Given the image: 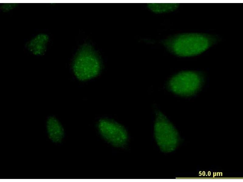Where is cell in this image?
<instances>
[{
  "instance_id": "6da1fadb",
  "label": "cell",
  "mask_w": 243,
  "mask_h": 182,
  "mask_svg": "<svg viewBox=\"0 0 243 182\" xmlns=\"http://www.w3.org/2000/svg\"><path fill=\"white\" fill-rule=\"evenodd\" d=\"M209 35L197 33L182 34L168 42V46L174 54L182 57L196 56L210 47L214 41Z\"/></svg>"
},
{
  "instance_id": "7a4b0ae2",
  "label": "cell",
  "mask_w": 243,
  "mask_h": 182,
  "mask_svg": "<svg viewBox=\"0 0 243 182\" xmlns=\"http://www.w3.org/2000/svg\"><path fill=\"white\" fill-rule=\"evenodd\" d=\"M101 68L100 60L91 48L88 45L83 46L74 58L72 69L79 80H87L97 76Z\"/></svg>"
},
{
  "instance_id": "3957f363",
  "label": "cell",
  "mask_w": 243,
  "mask_h": 182,
  "mask_svg": "<svg viewBox=\"0 0 243 182\" xmlns=\"http://www.w3.org/2000/svg\"><path fill=\"white\" fill-rule=\"evenodd\" d=\"M154 135L160 150L168 153L173 151L178 142L177 132L168 118L161 112L156 113Z\"/></svg>"
},
{
  "instance_id": "277c9868",
  "label": "cell",
  "mask_w": 243,
  "mask_h": 182,
  "mask_svg": "<svg viewBox=\"0 0 243 182\" xmlns=\"http://www.w3.org/2000/svg\"><path fill=\"white\" fill-rule=\"evenodd\" d=\"M202 78L199 73L186 71L180 72L169 80L168 86L174 93L182 96H188L196 93L200 89Z\"/></svg>"
},
{
  "instance_id": "5b68a950",
  "label": "cell",
  "mask_w": 243,
  "mask_h": 182,
  "mask_svg": "<svg viewBox=\"0 0 243 182\" xmlns=\"http://www.w3.org/2000/svg\"><path fill=\"white\" fill-rule=\"evenodd\" d=\"M99 131L108 142L116 147H122L127 143L128 132L122 125L107 119L100 120L98 123Z\"/></svg>"
},
{
  "instance_id": "8992f818",
  "label": "cell",
  "mask_w": 243,
  "mask_h": 182,
  "mask_svg": "<svg viewBox=\"0 0 243 182\" xmlns=\"http://www.w3.org/2000/svg\"><path fill=\"white\" fill-rule=\"evenodd\" d=\"M49 41V36L43 33L37 34L27 43L28 51L36 56H41L46 52Z\"/></svg>"
},
{
  "instance_id": "52a82bcc",
  "label": "cell",
  "mask_w": 243,
  "mask_h": 182,
  "mask_svg": "<svg viewBox=\"0 0 243 182\" xmlns=\"http://www.w3.org/2000/svg\"><path fill=\"white\" fill-rule=\"evenodd\" d=\"M46 130L49 139L53 143H60L64 136L63 127L59 120L53 116H50L46 122Z\"/></svg>"
},
{
  "instance_id": "ba28073f",
  "label": "cell",
  "mask_w": 243,
  "mask_h": 182,
  "mask_svg": "<svg viewBox=\"0 0 243 182\" xmlns=\"http://www.w3.org/2000/svg\"><path fill=\"white\" fill-rule=\"evenodd\" d=\"M179 4L175 3H150L149 8L156 13H161L173 11L176 9Z\"/></svg>"
},
{
  "instance_id": "9c48e42d",
  "label": "cell",
  "mask_w": 243,
  "mask_h": 182,
  "mask_svg": "<svg viewBox=\"0 0 243 182\" xmlns=\"http://www.w3.org/2000/svg\"><path fill=\"white\" fill-rule=\"evenodd\" d=\"M17 5L15 3H5L1 5V9L3 11L7 12L15 8Z\"/></svg>"
}]
</instances>
